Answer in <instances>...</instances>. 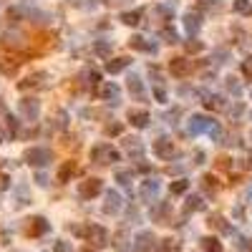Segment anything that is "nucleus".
<instances>
[{"mask_svg":"<svg viewBox=\"0 0 252 252\" xmlns=\"http://www.w3.org/2000/svg\"><path fill=\"white\" fill-rule=\"evenodd\" d=\"M91 161H96V164H116V161H121V152L114 149L111 144H98L91 149Z\"/></svg>","mask_w":252,"mask_h":252,"instance_id":"1","label":"nucleus"},{"mask_svg":"<svg viewBox=\"0 0 252 252\" xmlns=\"http://www.w3.org/2000/svg\"><path fill=\"white\" fill-rule=\"evenodd\" d=\"M51 161H53V152L46 149V146H31L25 152V164H31V167H46Z\"/></svg>","mask_w":252,"mask_h":252,"instance_id":"2","label":"nucleus"},{"mask_svg":"<svg viewBox=\"0 0 252 252\" xmlns=\"http://www.w3.org/2000/svg\"><path fill=\"white\" fill-rule=\"evenodd\" d=\"M217 121L214 118H210V116H204V114H194L187 121V131L192 136H197V134H210V129L214 126Z\"/></svg>","mask_w":252,"mask_h":252,"instance_id":"3","label":"nucleus"},{"mask_svg":"<svg viewBox=\"0 0 252 252\" xmlns=\"http://www.w3.org/2000/svg\"><path fill=\"white\" fill-rule=\"evenodd\" d=\"M159 189H161V182L156 179V176H149V179H144L141 182V187H139V197L144 199V202H156V197H159Z\"/></svg>","mask_w":252,"mask_h":252,"instance_id":"4","label":"nucleus"},{"mask_svg":"<svg viewBox=\"0 0 252 252\" xmlns=\"http://www.w3.org/2000/svg\"><path fill=\"white\" fill-rule=\"evenodd\" d=\"M192 68H194V63L189 61V58H172L169 61V73L174 78H187Z\"/></svg>","mask_w":252,"mask_h":252,"instance_id":"5","label":"nucleus"},{"mask_svg":"<svg viewBox=\"0 0 252 252\" xmlns=\"http://www.w3.org/2000/svg\"><path fill=\"white\" fill-rule=\"evenodd\" d=\"M86 240L91 242L94 247H103V245H109V232L103 230L101 225H91V227H86Z\"/></svg>","mask_w":252,"mask_h":252,"instance_id":"6","label":"nucleus"},{"mask_svg":"<svg viewBox=\"0 0 252 252\" xmlns=\"http://www.w3.org/2000/svg\"><path fill=\"white\" fill-rule=\"evenodd\" d=\"M101 192H103V182L96 179V176H91V179L81 182V187H78V194H81L83 199H94V197L101 194Z\"/></svg>","mask_w":252,"mask_h":252,"instance_id":"7","label":"nucleus"},{"mask_svg":"<svg viewBox=\"0 0 252 252\" xmlns=\"http://www.w3.org/2000/svg\"><path fill=\"white\" fill-rule=\"evenodd\" d=\"M154 245H156V237H154L152 230H141L134 237V252H149Z\"/></svg>","mask_w":252,"mask_h":252,"instance_id":"8","label":"nucleus"},{"mask_svg":"<svg viewBox=\"0 0 252 252\" xmlns=\"http://www.w3.org/2000/svg\"><path fill=\"white\" fill-rule=\"evenodd\" d=\"M20 114L25 121H38L40 116V101L38 98H23L20 101Z\"/></svg>","mask_w":252,"mask_h":252,"instance_id":"9","label":"nucleus"},{"mask_svg":"<svg viewBox=\"0 0 252 252\" xmlns=\"http://www.w3.org/2000/svg\"><path fill=\"white\" fill-rule=\"evenodd\" d=\"M111 245H114V250H116V252H131V250H134V240L129 237V232H126V230L114 232V234H111Z\"/></svg>","mask_w":252,"mask_h":252,"instance_id":"10","label":"nucleus"},{"mask_svg":"<svg viewBox=\"0 0 252 252\" xmlns=\"http://www.w3.org/2000/svg\"><path fill=\"white\" fill-rule=\"evenodd\" d=\"M46 78H48L46 71H36V73H31L28 78H23V81L18 83V88H20V91H28V88H43V86H46Z\"/></svg>","mask_w":252,"mask_h":252,"instance_id":"11","label":"nucleus"},{"mask_svg":"<svg viewBox=\"0 0 252 252\" xmlns=\"http://www.w3.org/2000/svg\"><path fill=\"white\" fill-rule=\"evenodd\" d=\"M121 144H124V149H126V154H129L131 159H136V161L144 159V144H141V139H136V136H126Z\"/></svg>","mask_w":252,"mask_h":252,"instance_id":"12","label":"nucleus"},{"mask_svg":"<svg viewBox=\"0 0 252 252\" xmlns=\"http://www.w3.org/2000/svg\"><path fill=\"white\" fill-rule=\"evenodd\" d=\"M154 154H156L159 159H172V156H174V141H172L169 136H159V139L154 141Z\"/></svg>","mask_w":252,"mask_h":252,"instance_id":"13","label":"nucleus"},{"mask_svg":"<svg viewBox=\"0 0 252 252\" xmlns=\"http://www.w3.org/2000/svg\"><path fill=\"white\" fill-rule=\"evenodd\" d=\"M98 96H101L103 101H109V103H114V106H116L118 98H121V88H118L114 81H106V83L98 88Z\"/></svg>","mask_w":252,"mask_h":252,"instance_id":"14","label":"nucleus"},{"mask_svg":"<svg viewBox=\"0 0 252 252\" xmlns=\"http://www.w3.org/2000/svg\"><path fill=\"white\" fill-rule=\"evenodd\" d=\"M121 207H124V202H121V194L118 192H106V202H103V212L106 214H118L121 212Z\"/></svg>","mask_w":252,"mask_h":252,"instance_id":"15","label":"nucleus"},{"mask_svg":"<svg viewBox=\"0 0 252 252\" xmlns=\"http://www.w3.org/2000/svg\"><path fill=\"white\" fill-rule=\"evenodd\" d=\"M199 28H202V16L197 10H187L184 13V31L189 36H194V33H199Z\"/></svg>","mask_w":252,"mask_h":252,"instance_id":"16","label":"nucleus"},{"mask_svg":"<svg viewBox=\"0 0 252 252\" xmlns=\"http://www.w3.org/2000/svg\"><path fill=\"white\" fill-rule=\"evenodd\" d=\"M28 222H31V225H28V234H31V237H40V234H46L51 230V222L46 217H33Z\"/></svg>","mask_w":252,"mask_h":252,"instance_id":"17","label":"nucleus"},{"mask_svg":"<svg viewBox=\"0 0 252 252\" xmlns=\"http://www.w3.org/2000/svg\"><path fill=\"white\" fill-rule=\"evenodd\" d=\"M129 121H131V126H136V129H146L149 121H152V116H149V111H144V109H131L129 111Z\"/></svg>","mask_w":252,"mask_h":252,"instance_id":"18","label":"nucleus"},{"mask_svg":"<svg viewBox=\"0 0 252 252\" xmlns=\"http://www.w3.org/2000/svg\"><path fill=\"white\" fill-rule=\"evenodd\" d=\"M129 46L134 48V51H141V53H156V51H159L156 43L146 40V38H141V36H131V38H129Z\"/></svg>","mask_w":252,"mask_h":252,"instance_id":"19","label":"nucleus"},{"mask_svg":"<svg viewBox=\"0 0 252 252\" xmlns=\"http://www.w3.org/2000/svg\"><path fill=\"white\" fill-rule=\"evenodd\" d=\"M152 217L159 222V225H172V207L167 202H159L152 210Z\"/></svg>","mask_w":252,"mask_h":252,"instance_id":"20","label":"nucleus"},{"mask_svg":"<svg viewBox=\"0 0 252 252\" xmlns=\"http://www.w3.org/2000/svg\"><path fill=\"white\" fill-rule=\"evenodd\" d=\"M131 66V58H126V56H118V58H111V61H106V71L111 73H121V71H126Z\"/></svg>","mask_w":252,"mask_h":252,"instance_id":"21","label":"nucleus"},{"mask_svg":"<svg viewBox=\"0 0 252 252\" xmlns=\"http://www.w3.org/2000/svg\"><path fill=\"white\" fill-rule=\"evenodd\" d=\"M126 86H129V94L134 98H144V81L136 76V73H131V76L126 78Z\"/></svg>","mask_w":252,"mask_h":252,"instance_id":"22","label":"nucleus"},{"mask_svg":"<svg viewBox=\"0 0 252 252\" xmlns=\"http://www.w3.org/2000/svg\"><path fill=\"white\" fill-rule=\"evenodd\" d=\"M76 172H78V164H76V161H66V164L58 169V182H61V184L71 182V176H76Z\"/></svg>","mask_w":252,"mask_h":252,"instance_id":"23","label":"nucleus"},{"mask_svg":"<svg viewBox=\"0 0 252 252\" xmlns=\"http://www.w3.org/2000/svg\"><path fill=\"white\" fill-rule=\"evenodd\" d=\"M207 225H210V227H214V230H219L222 234H232V227L227 225V219L222 217V214H210V219H207Z\"/></svg>","mask_w":252,"mask_h":252,"instance_id":"24","label":"nucleus"},{"mask_svg":"<svg viewBox=\"0 0 252 252\" xmlns=\"http://www.w3.org/2000/svg\"><path fill=\"white\" fill-rule=\"evenodd\" d=\"M98 81H101V73H98L96 68L86 66V68L81 71V83H83V86H96Z\"/></svg>","mask_w":252,"mask_h":252,"instance_id":"25","label":"nucleus"},{"mask_svg":"<svg viewBox=\"0 0 252 252\" xmlns=\"http://www.w3.org/2000/svg\"><path fill=\"white\" fill-rule=\"evenodd\" d=\"M202 210H204V202H202L199 194L187 197V202H184V214H189V212H202Z\"/></svg>","mask_w":252,"mask_h":252,"instance_id":"26","label":"nucleus"},{"mask_svg":"<svg viewBox=\"0 0 252 252\" xmlns=\"http://www.w3.org/2000/svg\"><path fill=\"white\" fill-rule=\"evenodd\" d=\"M141 16H144V10H126V13H121V23L134 28L141 23Z\"/></svg>","mask_w":252,"mask_h":252,"instance_id":"27","label":"nucleus"},{"mask_svg":"<svg viewBox=\"0 0 252 252\" xmlns=\"http://www.w3.org/2000/svg\"><path fill=\"white\" fill-rule=\"evenodd\" d=\"M0 40H3V46H10V48H20L23 46V36L16 33V31H13V33H3V38H0Z\"/></svg>","mask_w":252,"mask_h":252,"instance_id":"28","label":"nucleus"},{"mask_svg":"<svg viewBox=\"0 0 252 252\" xmlns=\"http://www.w3.org/2000/svg\"><path fill=\"white\" fill-rule=\"evenodd\" d=\"M179 250H182V245L176 242V240H172V237H167V240L156 242V252H179Z\"/></svg>","mask_w":252,"mask_h":252,"instance_id":"29","label":"nucleus"},{"mask_svg":"<svg viewBox=\"0 0 252 252\" xmlns=\"http://www.w3.org/2000/svg\"><path fill=\"white\" fill-rule=\"evenodd\" d=\"M202 250L204 252H222V242L217 240V237H202Z\"/></svg>","mask_w":252,"mask_h":252,"instance_id":"30","label":"nucleus"},{"mask_svg":"<svg viewBox=\"0 0 252 252\" xmlns=\"http://www.w3.org/2000/svg\"><path fill=\"white\" fill-rule=\"evenodd\" d=\"M94 51H96L98 56H103V58H109L111 51H114V43H111V40H96V43H94Z\"/></svg>","mask_w":252,"mask_h":252,"instance_id":"31","label":"nucleus"},{"mask_svg":"<svg viewBox=\"0 0 252 252\" xmlns=\"http://www.w3.org/2000/svg\"><path fill=\"white\" fill-rule=\"evenodd\" d=\"M204 106L207 109H210V111H222V109H225V98H222V96H207V101H204Z\"/></svg>","mask_w":252,"mask_h":252,"instance_id":"32","label":"nucleus"},{"mask_svg":"<svg viewBox=\"0 0 252 252\" xmlns=\"http://www.w3.org/2000/svg\"><path fill=\"white\" fill-rule=\"evenodd\" d=\"M116 182L118 184H124V187H129L131 184V179H134V172H131V169H116Z\"/></svg>","mask_w":252,"mask_h":252,"instance_id":"33","label":"nucleus"},{"mask_svg":"<svg viewBox=\"0 0 252 252\" xmlns=\"http://www.w3.org/2000/svg\"><path fill=\"white\" fill-rule=\"evenodd\" d=\"M234 13H240V16H250V13H252V0H234Z\"/></svg>","mask_w":252,"mask_h":252,"instance_id":"34","label":"nucleus"},{"mask_svg":"<svg viewBox=\"0 0 252 252\" xmlns=\"http://www.w3.org/2000/svg\"><path fill=\"white\" fill-rule=\"evenodd\" d=\"M5 121H8V134H10V139L18 136V129H20V121H18V118L10 116V114H5Z\"/></svg>","mask_w":252,"mask_h":252,"instance_id":"35","label":"nucleus"},{"mask_svg":"<svg viewBox=\"0 0 252 252\" xmlns=\"http://www.w3.org/2000/svg\"><path fill=\"white\" fill-rule=\"evenodd\" d=\"M202 184H204V189H207V192H217V189H219L217 176H212V174H204V176H202Z\"/></svg>","mask_w":252,"mask_h":252,"instance_id":"36","label":"nucleus"},{"mask_svg":"<svg viewBox=\"0 0 252 252\" xmlns=\"http://www.w3.org/2000/svg\"><path fill=\"white\" fill-rule=\"evenodd\" d=\"M68 5L81 8V10H94L96 8V0H68Z\"/></svg>","mask_w":252,"mask_h":252,"instance_id":"37","label":"nucleus"},{"mask_svg":"<svg viewBox=\"0 0 252 252\" xmlns=\"http://www.w3.org/2000/svg\"><path fill=\"white\" fill-rule=\"evenodd\" d=\"M161 38H164L167 43H172V46H174V43H179V36H176V31H174V28H161Z\"/></svg>","mask_w":252,"mask_h":252,"instance_id":"38","label":"nucleus"},{"mask_svg":"<svg viewBox=\"0 0 252 252\" xmlns=\"http://www.w3.org/2000/svg\"><path fill=\"white\" fill-rule=\"evenodd\" d=\"M227 91H230L232 96H240V94H242V86H240V81H237L234 76L227 78Z\"/></svg>","mask_w":252,"mask_h":252,"instance_id":"39","label":"nucleus"},{"mask_svg":"<svg viewBox=\"0 0 252 252\" xmlns=\"http://www.w3.org/2000/svg\"><path fill=\"white\" fill-rule=\"evenodd\" d=\"M187 189H189V182H187V179H176V182H172V194H184Z\"/></svg>","mask_w":252,"mask_h":252,"instance_id":"40","label":"nucleus"},{"mask_svg":"<svg viewBox=\"0 0 252 252\" xmlns=\"http://www.w3.org/2000/svg\"><path fill=\"white\" fill-rule=\"evenodd\" d=\"M154 98H156L159 103H167V101H169L167 88H164V86H154Z\"/></svg>","mask_w":252,"mask_h":252,"instance_id":"41","label":"nucleus"},{"mask_svg":"<svg viewBox=\"0 0 252 252\" xmlns=\"http://www.w3.org/2000/svg\"><path fill=\"white\" fill-rule=\"evenodd\" d=\"M103 134H106V136H118V134H121V124H106Z\"/></svg>","mask_w":252,"mask_h":252,"instance_id":"42","label":"nucleus"},{"mask_svg":"<svg viewBox=\"0 0 252 252\" xmlns=\"http://www.w3.org/2000/svg\"><path fill=\"white\" fill-rule=\"evenodd\" d=\"M202 48H204V46H202L197 38H189V40H187V51H189V53H199Z\"/></svg>","mask_w":252,"mask_h":252,"instance_id":"43","label":"nucleus"},{"mask_svg":"<svg viewBox=\"0 0 252 252\" xmlns=\"http://www.w3.org/2000/svg\"><path fill=\"white\" fill-rule=\"evenodd\" d=\"M53 252H71V245H68V242H63V240H56Z\"/></svg>","mask_w":252,"mask_h":252,"instance_id":"44","label":"nucleus"},{"mask_svg":"<svg viewBox=\"0 0 252 252\" xmlns=\"http://www.w3.org/2000/svg\"><path fill=\"white\" fill-rule=\"evenodd\" d=\"M179 116H182V109H179V106H176V109H174V111H169V114H167L164 118H167V121H169V124H176V121H174V118H179Z\"/></svg>","mask_w":252,"mask_h":252,"instance_id":"45","label":"nucleus"},{"mask_svg":"<svg viewBox=\"0 0 252 252\" xmlns=\"http://www.w3.org/2000/svg\"><path fill=\"white\" fill-rule=\"evenodd\" d=\"M5 189H10V176L0 172V192H5Z\"/></svg>","mask_w":252,"mask_h":252,"instance_id":"46","label":"nucleus"},{"mask_svg":"<svg viewBox=\"0 0 252 252\" xmlns=\"http://www.w3.org/2000/svg\"><path fill=\"white\" fill-rule=\"evenodd\" d=\"M204 8H212V10H219L222 8V0H202Z\"/></svg>","mask_w":252,"mask_h":252,"instance_id":"47","label":"nucleus"},{"mask_svg":"<svg viewBox=\"0 0 252 252\" xmlns=\"http://www.w3.org/2000/svg\"><path fill=\"white\" fill-rule=\"evenodd\" d=\"M242 73L247 78H252V58H247V61H242Z\"/></svg>","mask_w":252,"mask_h":252,"instance_id":"48","label":"nucleus"},{"mask_svg":"<svg viewBox=\"0 0 252 252\" xmlns=\"http://www.w3.org/2000/svg\"><path fill=\"white\" fill-rule=\"evenodd\" d=\"M242 111H245L242 103H234V106L230 109V116H232V118H237V116H242Z\"/></svg>","mask_w":252,"mask_h":252,"instance_id":"49","label":"nucleus"},{"mask_svg":"<svg viewBox=\"0 0 252 252\" xmlns=\"http://www.w3.org/2000/svg\"><path fill=\"white\" fill-rule=\"evenodd\" d=\"M227 56H230V53H227V51H217V53H214V56H212V58H214V63H217V66H219V63H225V58H227Z\"/></svg>","mask_w":252,"mask_h":252,"instance_id":"50","label":"nucleus"},{"mask_svg":"<svg viewBox=\"0 0 252 252\" xmlns=\"http://www.w3.org/2000/svg\"><path fill=\"white\" fill-rule=\"evenodd\" d=\"M66 121H68V114L61 111V114H58V129H66Z\"/></svg>","mask_w":252,"mask_h":252,"instance_id":"51","label":"nucleus"},{"mask_svg":"<svg viewBox=\"0 0 252 252\" xmlns=\"http://www.w3.org/2000/svg\"><path fill=\"white\" fill-rule=\"evenodd\" d=\"M36 182H38L40 187H46V184H48V176H46V174H43V172H40V174L36 176Z\"/></svg>","mask_w":252,"mask_h":252,"instance_id":"52","label":"nucleus"},{"mask_svg":"<svg viewBox=\"0 0 252 252\" xmlns=\"http://www.w3.org/2000/svg\"><path fill=\"white\" fill-rule=\"evenodd\" d=\"M194 164H204V152H194Z\"/></svg>","mask_w":252,"mask_h":252,"instance_id":"53","label":"nucleus"},{"mask_svg":"<svg viewBox=\"0 0 252 252\" xmlns=\"http://www.w3.org/2000/svg\"><path fill=\"white\" fill-rule=\"evenodd\" d=\"M3 114H8V111H5V101L0 98V116H3Z\"/></svg>","mask_w":252,"mask_h":252,"instance_id":"54","label":"nucleus"},{"mask_svg":"<svg viewBox=\"0 0 252 252\" xmlns=\"http://www.w3.org/2000/svg\"><path fill=\"white\" fill-rule=\"evenodd\" d=\"M3 141H5V129L0 126V144H3Z\"/></svg>","mask_w":252,"mask_h":252,"instance_id":"55","label":"nucleus"},{"mask_svg":"<svg viewBox=\"0 0 252 252\" xmlns=\"http://www.w3.org/2000/svg\"><path fill=\"white\" fill-rule=\"evenodd\" d=\"M101 3H106V5H111V0H101Z\"/></svg>","mask_w":252,"mask_h":252,"instance_id":"56","label":"nucleus"},{"mask_svg":"<svg viewBox=\"0 0 252 252\" xmlns=\"http://www.w3.org/2000/svg\"><path fill=\"white\" fill-rule=\"evenodd\" d=\"M250 167H252V154H250Z\"/></svg>","mask_w":252,"mask_h":252,"instance_id":"57","label":"nucleus"},{"mask_svg":"<svg viewBox=\"0 0 252 252\" xmlns=\"http://www.w3.org/2000/svg\"><path fill=\"white\" fill-rule=\"evenodd\" d=\"M250 197H252V187H250Z\"/></svg>","mask_w":252,"mask_h":252,"instance_id":"58","label":"nucleus"},{"mask_svg":"<svg viewBox=\"0 0 252 252\" xmlns=\"http://www.w3.org/2000/svg\"><path fill=\"white\" fill-rule=\"evenodd\" d=\"M83 252H91V250H83Z\"/></svg>","mask_w":252,"mask_h":252,"instance_id":"59","label":"nucleus"}]
</instances>
